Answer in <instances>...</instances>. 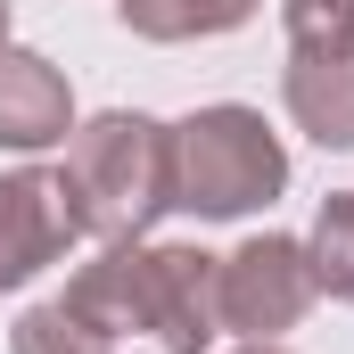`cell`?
Listing matches in <instances>:
<instances>
[{
    "instance_id": "6da1fadb",
    "label": "cell",
    "mask_w": 354,
    "mask_h": 354,
    "mask_svg": "<svg viewBox=\"0 0 354 354\" xmlns=\"http://www.w3.org/2000/svg\"><path fill=\"white\" fill-rule=\"evenodd\" d=\"M214 272L223 256L206 248H140V239H115L99 248L75 280H66V305L99 322L107 338H157L165 354H206L223 338V305H214Z\"/></svg>"
},
{
    "instance_id": "7a4b0ae2",
    "label": "cell",
    "mask_w": 354,
    "mask_h": 354,
    "mask_svg": "<svg viewBox=\"0 0 354 354\" xmlns=\"http://www.w3.org/2000/svg\"><path fill=\"white\" fill-rule=\"evenodd\" d=\"M66 206L83 223V239L115 248V239H140L165 206H174V165H165V124L140 115V107H107L66 132Z\"/></svg>"
},
{
    "instance_id": "3957f363",
    "label": "cell",
    "mask_w": 354,
    "mask_h": 354,
    "mask_svg": "<svg viewBox=\"0 0 354 354\" xmlns=\"http://www.w3.org/2000/svg\"><path fill=\"white\" fill-rule=\"evenodd\" d=\"M165 165H174V206L198 223H248L288 189V149L256 107L214 99L198 115L165 124Z\"/></svg>"
},
{
    "instance_id": "277c9868",
    "label": "cell",
    "mask_w": 354,
    "mask_h": 354,
    "mask_svg": "<svg viewBox=\"0 0 354 354\" xmlns=\"http://www.w3.org/2000/svg\"><path fill=\"white\" fill-rule=\"evenodd\" d=\"M313 297H322L313 256H305V239H288V231H256L248 248H231L223 272H214L223 338H248V346H280V338L313 313Z\"/></svg>"
},
{
    "instance_id": "5b68a950",
    "label": "cell",
    "mask_w": 354,
    "mask_h": 354,
    "mask_svg": "<svg viewBox=\"0 0 354 354\" xmlns=\"http://www.w3.org/2000/svg\"><path fill=\"white\" fill-rule=\"evenodd\" d=\"M75 239H83V223H75L58 174H41V165L0 174V297L25 288V280H41Z\"/></svg>"
},
{
    "instance_id": "8992f818",
    "label": "cell",
    "mask_w": 354,
    "mask_h": 354,
    "mask_svg": "<svg viewBox=\"0 0 354 354\" xmlns=\"http://www.w3.org/2000/svg\"><path fill=\"white\" fill-rule=\"evenodd\" d=\"M66 132H75V83L41 50L0 41V149L41 157V149H66Z\"/></svg>"
},
{
    "instance_id": "52a82bcc",
    "label": "cell",
    "mask_w": 354,
    "mask_h": 354,
    "mask_svg": "<svg viewBox=\"0 0 354 354\" xmlns=\"http://www.w3.org/2000/svg\"><path fill=\"white\" fill-rule=\"evenodd\" d=\"M288 124L322 149H354V58H288Z\"/></svg>"
},
{
    "instance_id": "ba28073f",
    "label": "cell",
    "mask_w": 354,
    "mask_h": 354,
    "mask_svg": "<svg viewBox=\"0 0 354 354\" xmlns=\"http://www.w3.org/2000/svg\"><path fill=\"white\" fill-rule=\"evenodd\" d=\"M264 0H115V17L140 33V41H214V33H239Z\"/></svg>"
},
{
    "instance_id": "9c48e42d",
    "label": "cell",
    "mask_w": 354,
    "mask_h": 354,
    "mask_svg": "<svg viewBox=\"0 0 354 354\" xmlns=\"http://www.w3.org/2000/svg\"><path fill=\"white\" fill-rule=\"evenodd\" d=\"M8 354H115V338H107L99 322H83L66 297H50V305H25V313H17Z\"/></svg>"
},
{
    "instance_id": "30bf717a",
    "label": "cell",
    "mask_w": 354,
    "mask_h": 354,
    "mask_svg": "<svg viewBox=\"0 0 354 354\" xmlns=\"http://www.w3.org/2000/svg\"><path fill=\"white\" fill-rule=\"evenodd\" d=\"M305 256H313V280H322V297L354 305V189H330V198H322Z\"/></svg>"
},
{
    "instance_id": "8fae6325",
    "label": "cell",
    "mask_w": 354,
    "mask_h": 354,
    "mask_svg": "<svg viewBox=\"0 0 354 354\" xmlns=\"http://www.w3.org/2000/svg\"><path fill=\"white\" fill-rule=\"evenodd\" d=\"M297 58H354V0H280Z\"/></svg>"
},
{
    "instance_id": "7c38bea8",
    "label": "cell",
    "mask_w": 354,
    "mask_h": 354,
    "mask_svg": "<svg viewBox=\"0 0 354 354\" xmlns=\"http://www.w3.org/2000/svg\"><path fill=\"white\" fill-rule=\"evenodd\" d=\"M239 354H288V346H239Z\"/></svg>"
},
{
    "instance_id": "4fadbf2b",
    "label": "cell",
    "mask_w": 354,
    "mask_h": 354,
    "mask_svg": "<svg viewBox=\"0 0 354 354\" xmlns=\"http://www.w3.org/2000/svg\"><path fill=\"white\" fill-rule=\"evenodd\" d=\"M0 41H8V0H0Z\"/></svg>"
}]
</instances>
